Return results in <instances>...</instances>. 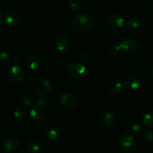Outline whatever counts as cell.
Returning <instances> with one entry per match:
<instances>
[{
  "instance_id": "1",
  "label": "cell",
  "mask_w": 153,
  "mask_h": 153,
  "mask_svg": "<svg viewBox=\"0 0 153 153\" xmlns=\"http://www.w3.org/2000/svg\"><path fill=\"white\" fill-rule=\"evenodd\" d=\"M73 26L79 31H88L92 29L94 22L92 18L86 13H80L75 15L73 18Z\"/></svg>"
},
{
  "instance_id": "2",
  "label": "cell",
  "mask_w": 153,
  "mask_h": 153,
  "mask_svg": "<svg viewBox=\"0 0 153 153\" xmlns=\"http://www.w3.org/2000/svg\"><path fill=\"white\" fill-rule=\"evenodd\" d=\"M25 76L24 70L18 64H15L10 67L8 73L9 80L14 84H20L23 82Z\"/></svg>"
},
{
  "instance_id": "3",
  "label": "cell",
  "mask_w": 153,
  "mask_h": 153,
  "mask_svg": "<svg viewBox=\"0 0 153 153\" xmlns=\"http://www.w3.org/2000/svg\"><path fill=\"white\" fill-rule=\"evenodd\" d=\"M52 88V84L48 79H40L33 85V91L38 96H44L47 94Z\"/></svg>"
},
{
  "instance_id": "4",
  "label": "cell",
  "mask_w": 153,
  "mask_h": 153,
  "mask_svg": "<svg viewBox=\"0 0 153 153\" xmlns=\"http://www.w3.org/2000/svg\"><path fill=\"white\" fill-rule=\"evenodd\" d=\"M106 25L112 29H121L124 26V19L119 13H110L106 18Z\"/></svg>"
},
{
  "instance_id": "5",
  "label": "cell",
  "mask_w": 153,
  "mask_h": 153,
  "mask_svg": "<svg viewBox=\"0 0 153 153\" xmlns=\"http://www.w3.org/2000/svg\"><path fill=\"white\" fill-rule=\"evenodd\" d=\"M86 71L85 65L82 63L74 62L70 64L68 67V73L69 76L74 79H79L81 78Z\"/></svg>"
},
{
  "instance_id": "6",
  "label": "cell",
  "mask_w": 153,
  "mask_h": 153,
  "mask_svg": "<svg viewBox=\"0 0 153 153\" xmlns=\"http://www.w3.org/2000/svg\"><path fill=\"white\" fill-rule=\"evenodd\" d=\"M119 146L124 149H129L135 144V137L132 133L126 132L122 134L118 139Z\"/></svg>"
},
{
  "instance_id": "7",
  "label": "cell",
  "mask_w": 153,
  "mask_h": 153,
  "mask_svg": "<svg viewBox=\"0 0 153 153\" xmlns=\"http://www.w3.org/2000/svg\"><path fill=\"white\" fill-rule=\"evenodd\" d=\"M59 102L62 106L70 108L74 107L77 102V99L76 96L72 93L66 92L61 94L59 97Z\"/></svg>"
},
{
  "instance_id": "8",
  "label": "cell",
  "mask_w": 153,
  "mask_h": 153,
  "mask_svg": "<svg viewBox=\"0 0 153 153\" xmlns=\"http://www.w3.org/2000/svg\"><path fill=\"white\" fill-rule=\"evenodd\" d=\"M122 51L127 52V53H133L136 50L137 45L136 43L130 37H124L118 43Z\"/></svg>"
},
{
  "instance_id": "9",
  "label": "cell",
  "mask_w": 153,
  "mask_h": 153,
  "mask_svg": "<svg viewBox=\"0 0 153 153\" xmlns=\"http://www.w3.org/2000/svg\"><path fill=\"white\" fill-rule=\"evenodd\" d=\"M29 116L33 120L42 121L46 117V110L44 109V107H41V106L35 105L30 110Z\"/></svg>"
},
{
  "instance_id": "10",
  "label": "cell",
  "mask_w": 153,
  "mask_h": 153,
  "mask_svg": "<svg viewBox=\"0 0 153 153\" xmlns=\"http://www.w3.org/2000/svg\"><path fill=\"white\" fill-rule=\"evenodd\" d=\"M124 84L126 88L130 91L137 90L140 85L138 77L133 73H129V74L126 75L124 79Z\"/></svg>"
},
{
  "instance_id": "11",
  "label": "cell",
  "mask_w": 153,
  "mask_h": 153,
  "mask_svg": "<svg viewBox=\"0 0 153 153\" xmlns=\"http://www.w3.org/2000/svg\"><path fill=\"white\" fill-rule=\"evenodd\" d=\"M41 65V60L37 54H32L26 60V67L31 71H37Z\"/></svg>"
},
{
  "instance_id": "12",
  "label": "cell",
  "mask_w": 153,
  "mask_h": 153,
  "mask_svg": "<svg viewBox=\"0 0 153 153\" xmlns=\"http://www.w3.org/2000/svg\"><path fill=\"white\" fill-rule=\"evenodd\" d=\"M100 120L102 123L106 126H113L116 122V117L112 112L110 111L102 112L100 116Z\"/></svg>"
},
{
  "instance_id": "13",
  "label": "cell",
  "mask_w": 153,
  "mask_h": 153,
  "mask_svg": "<svg viewBox=\"0 0 153 153\" xmlns=\"http://www.w3.org/2000/svg\"><path fill=\"white\" fill-rule=\"evenodd\" d=\"M4 21L6 23L11 27H16L20 23V16L16 12H8L4 16Z\"/></svg>"
},
{
  "instance_id": "14",
  "label": "cell",
  "mask_w": 153,
  "mask_h": 153,
  "mask_svg": "<svg viewBox=\"0 0 153 153\" xmlns=\"http://www.w3.org/2000/svg\"><path fill=\"white\" fill-rule=\"evenodd\" d=\"M56 47L60 52H65L70 48V41L64 36H59L55 40Z\"/></svg>"
},
{
  "instance_id": "15",
  "label": "cell",
  "mask_w": 153,
  "mask_h": 153,
  "mask_svg": "<svg viewBox=\"0 0 153 153\" xmlns=\"http://www.w3.org/2000/svg\"><path fill=\"white\" fill-rule=\"evenodd\" d=\"M20 146V142L15 137H10L8 138L7 140L4 141V144H3V148L6 152H13L16 151V149L19 148Z\"/></svg>"
},
{
  "instance_id": "16",
  "label": "cell",
  "mask_w": 153,
  "mask_h": 153,
  "mask_svg": "<svg viewBox=\"0 0 153 153\" xmlns=\"http://www.w3.org/2000/svg\"><path fill=\"white\" fill-rule=\"evenodd\" d=\"M123 85L121 82L117 80L111 81L106 86V90L111 94H116L122 90Z\"/></svg>"
},
{
  "instance_id": "17",
  "label": "cell",
  "mask_w": 153,
  "mask_h": 153,
  "mask_svg": "<svg viewBox=\"0 0 153 153\" xmlns=\"http://www.w3.org/2000/svg\"><path fill=\"white\" fill-rule=\"evenodd\" d=\"M142 122L147 128H153V111H147L142 116Z\"/></svg>"
},
{
  "instance_id": "18",
  "label": "cell",
  "mask_w": 153,
  "mask_h": 153,
  "mask_svg": "<svg viewBox=\"0 0 153 153\" xmlns=\"http://www.w3.org/2000/svg\"><path fill=\"white\" fill-rule=\"evenodd\" d=\"M28 114V109L25 105H18L14 110V116L17 119L24 117Z\"/></svg>"
},
{
  "instance_id": "19",
  "label": "cell",
  "mask_w": 153,
  "mask_h": 153,
  "mask_svg": "<svg viewBox=\"0 0 153 153\" xmlns=\"http://www.w3.org/2000/svg\"><path fill=\"white\" fill-rule=\"evenodd\" d=\"M26 148L28 151L32 153H37L40 151V144L35 140H30L26 143Z\"/></svg>"
},
{
  "instance_id": "20",
  "label": "cell",
  "mask_w": 153,
  "mask_h": 153,
  "mask_svg": "<svg viewBox=\"0 0 153 153\" xmlns=\"http://www.w3.org/2000/svg\"><path fill=\"white\" fill-rule=\"evenodd\" d=\"M58 130L55 127H51L46 131V138L49 141H54L58 137Z\"/></svg>"
},
{
  "instance_id": "21",
  "label": "cell",
  "mask_w": 153,
  "mask_h": 153,
  "mask_svg": "<svg viewBox=\"0 0 153 153\" xmlns=\"http://www.w3.org/2000/svg\"><path fill=\"white\" fill-rule=\"evenodd\" d=\"M12 61H13L12 57L9 53L6 52H2L0 53V65L7 67L11 64Z\"/></svg>"
},
{
  "instance_id": "22",
  "label": "cell",
  "mask_w": 153,
  "mask_h": 153,
  "mask_svg": "<svg viewBox=\"0 0 153 153\" xmlns=\"http://www.w3.org/2000/svg\"><path fill=\"white\" fill-rule=\"evenodd\" d=\"M142 25V22L138 17H132L128 21V27L132 30H137Z\"/></svg>"
},
{
  "instance_id": "23",
  "label": "cell",
  "mask_w": 153,
  "mask_h": 153,
  "mask_svg": "<svg viewBox=\"0 0 153 153\" xmlns=\"http://www.w3.org/2000/svg\"><path fill=\"white\" fill-rule=\"evenodd\" d=\"M69 7L74 11H78L81 9L82 3L80 0H70L69 1Z\"/></svg>"
},
{
  "instance_id": "24",
  "label": "cell",
  "mask_w": 153,
  "mask_h": 153,
  "mask_svg": "<svg viewBox=\"0 0 153 153\" xmlns=\"http://www.w3.org/2000/svg\"><path fill=\"white\" fill-rule=\"evenodd\" d=\"M122 49L120 48L119 45L117 44H112L110 46L109 48V52L111 55H113V56H116V55H118V54L121 52Z\"/></svg>"
},
{
  "instance_id": "25",
  "label": "cell",
  "mask_w": 153,
  "mask_h": 153,
  "mask_svg": "<svg viewBox=\"0 0 153 153\" xmlns=\"http://www.w3.org/2000/svg\"><path fill=\"white\" fill-rule=\"evenodd\" d=\"M22 103L26 107H31L34 104V99L32 96L26 95L22 98Z\"/></svg>"
},
{
  "instance_id": "26",
  "label": "cell",
  "mask_w": 153,
  "mask_h": 153,
  "mask_svg": "<svg viewBox=\"0 0 153 153\" xmlns=\"http://www.w3.org/2000/svg\"><path fill=\"white\" fill-rule=\"evenodd\" d=\"M142 126L140 123H135L131 127V133L134 135H139L142 133Z\"/></svg>"
},
{
  "instance_id": "27",
  "label": "cell",
  "mask_w": 153,
  "mask_h": 153,
  "mask_svg": "<svg viewBox=\"0 0 153 153\" xmlns=\"http://www.w3.org/2000/svg\"><path fill=\"white\" fill-rule=\"evenodd\" d=\"M144 138L148 143H153V131L152 130H146L144 132Z\"/></svg>"
},
{
  "instance_id": "28",
  "label": "cell",
  "mask_w": 153,
  "mask_h": 153,
  "mask_svg": "<svg viewBox=\"0 0 153 153\" xmlns=\"http://www.w3.org/2000/svg\"><path fill=\"white\" fill-rule=\"evenodd\" d=\"M46 99L43 97L42 96H40V97H38V98L36 100V105L39 106H41V107H44L46 105Z\"/></svg>"
},
{
  "instance_id": "29",
  "label": "cell",
  "mask_w": 153,
  "mask_h": 153,
  "mask_svg": "<svg viewBox=\"0 0 153 153\" xmlns=\"http://www.w3.org/2000/svg\"><path fill=\"white\" fill-rule=\"evenodd\" d=\"M4 15L2 14V12H0V26H1V25H2L3 21H4Z\"/></svg>"
},
{
  "instance_id": "30",
  "label": "cell",
  "mask_w": 153,
  "mask_h": 153,
  "mask_svg": "<svg viewBox=\"0 0 153 153\" xmlns=\"http://www.w3.org/2000/svg\"><path fill=\"white\" fill-rule=\"evenodd\" d=\"M151 73H152V75L153 76V66L152 67V69H151Z\"/></svg>"
},
{
  "instance_id": "31",
  "label": "cell",
  "mask_w": 153,
  "mask_h": 153,
  "mask_svg": "<svg viewBox=\"0 0 153 153\" xmlns=\"http://www.w3.org/2000/svg\"><path fill=\"white\" fill-rule=\"evenodd\" d=\"M0 111H1V105H0Z\"/></svg>"
},
{
  "instance_id": "32",
  "label": "cell",
  "mask_w": 153,
  "mask_h": 153,
  "mask_svg": "<svg viewBox=\"0 0 153 153\" xmlns=\"http://www.w3.org/2000/svg\"><path fill=\"white\" fill-rule=\"evenodd\" d=\"M152 13H153V8H152Z\"/></svg>"
}]
</instances>
